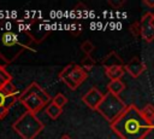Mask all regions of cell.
I'll list each match as a JSON object with an SVG mask.
<instances>
[{
	"mask_svg": "<svg viewBox=\"0 0 154 139\" xmlns=\"http://www.w3.org/2000/svg\"><path fill=\"white\" fill-rule=\"evenodd\" d=\"M94 50H95V45L90 40H85L81 44V51L85 54V57H91Z\"/></svg>",
	"mask_w": 154,
	"mask_h": 139,
	"instance_id": "18",
	"label": "cell"
},
{
	"mask_svg": "<svg viewBox=\"0 0 154 139\" xmlns=\"http://www.w3.org/2000/svg\"><path fill=\"white\" fill-rule=\"evenodd\" d=\"M126 88L125 83L122 80H114V81H109V83L107 85V89L109 93L114 94V95H119L124 89Z\"/></svg>",
	"mask_w": 154,
	"mask_h": 139,
	"instance_id": "14",
	"label": "cell"
},
{
	"mask_svg": "<svg viewBox=\"0 0 154 139\" xmlns=\"http://www.w3.org/2000/svg\"><path fill=\"white\" fill-rule=\"evenodd\" d=\"M59 139H72L70 135H67V134H64V135H61Z\"/></svg>",
	"mask_w": 154,
	"mask_h": 139,
	"instance_id": "26",
	"label": "cell"
},
{
	"mask_svg": "<svg viewBox=\"0 0 154 139\" xmlns=\"http://www.w3.org/2000/svg\"><path fill=\"white\" fill-rule=\"evenodd\" d=\"M12 81V75L5 69V65H0V89L7 83Z\"/></svg>",
	"mask_w": 154,
	"mask_h": 139,
	"instance_id": "17",
	"label": "cell"
},
{
	"mask_svg": "<svg viewBox=\"0 0 154 139\" xmlns=\"http://www.w3.org/2000/svg\"><path fill=\"white\" fill-rule=\"evenodd\" d=\"M126 108H128V105L124 103V100L119 95H114V94L107 92L105 94L101 104L96 109V111L105 120H107L109 123H112L126 110Z\"/></svg>",
	"mask_w": 154,
	"mask_h": 139,
	"instance_id": "4",
	"label": "cell"
},
{
	"mask_svg": "<svg viewBox=\"0 0 154 139\" xmlns=\"http://www.w3.org/2000/svg\"><path fill=\"white\" fill-rule=\"evenodd\" d=\"M67 102H69V99H67V97H66L64 93H57V94L52 98V103L55 104V105H58L59 108L65 106V105L67 104Z\"/></svg>",
	"mask_w": 154,
	"mask_h": 139,
	"instance_id": "19",
	"label": "cell"
},
{
	"mask_svg": "<svg viewBox=\"0 0 154 139\" xmlns=\"http://www.w3.org/2000/svg\"><path fill=\"white\" fill-rule=\"evenodd\" d=\"M88 77V73L81 66V64H67L59 73V79L63 81L70 89L75 91L79 87Z\"/></svg>",
	"mask_w": 154,
	"mask_h": 139,
	"instance_id": "5",
	"label": "cell"
},
{
	"mask_svg": "<svg viewBox=\"0 0 154 139\" xmlns=\"http://www.w3.org/2000/svg\"><path fill=\"white\" fill-rule=\"evenodd\" d=\"M94 65H95V60H94L91 57H85V58H83V60L81 62V66H82L87 73H88L89 70H91Z\"/></svg>",
	"mask_w": 154,
	"mask_h": 139,
	"instance_id": "20",
	"label": "cell"
},
{
	"mask_svg": "<svg viewBox=\"0 0 154 139\" xmlns=\"http://www.w3.org/2000/svg\"><path fill=\"white\" fill-rule=\"evenodd\" d=\"M18 100L25 106L26 111L29 112H32V114H37L41 109L46 108V103L34 92L32 87L29 85L20 94H19V98Z\"/></svg>",
	"mask_w": 154,
	"mask_h": 139,
	"instance_id": "7",
	"label": "cell"
},
{
	"mask_svg": "<svg viewBox=\"0 0 154 139\" xmlns=\"http://www.w3.org/2000/svg\"><path fill=\"white\" fill-rule=\"evenodd\" d=\"M141 114L148 122L154 123V105L153 104H147L144 108H142Z\"/></svg>",
	"mask_w": 154,
	"mask_h": 139,
	"instance_id": "16",
	"label": "cell"
},
{
	"mask_svg": "<svg viewBox=\"0 0 154 139\" xmlns=\"http://www.w3.org/2000/svg\"><path fill=\"white\" fill-rule=\"evenodd\" d=\"M144 5H147L148 7H154V1H149V0H144L143 1Z\"/></svg>",
	"mask_w": 154,
	"mask_h": 139,
	"instance_id": "25",
	"label": "cell"
},
{
	"mask_svg": "<svg viewBox=\"0 0 154 139\" xmlns=\"http://www.w3.org/2000/svg\"><path fill=\"white\" fill-rule=\"evenodd\" d=\"M18 98H19V94L8 95V94L4 93L0 89V120H4L7 116V114L10 111V108L16 102H18Z\"/></svg>",
	"mask_w": 154,
	"mask_h": 139,
	"instance_id": "11",
	"label": "cell"
},
{
	"mask_svg": "<svg viewBox=\"0 0 154 139\" xmlns=\"http://www.w3.org/2000/svg\"><path fill=\"white\" fill-rule=\"evenodd\" d=\"M73 12H75V13H77V16H78V17H83V16L88 12V7H87L83 2H78V4L75 6Z\"/></svg>",
	"mask_w": 154,
	"mask_h": 139,
	"instance_id": "23",
	"label": "cell"
},
{
	"mask_svg": "<svg viewBox=\"0 0 154 139\" xmlns=\"http://www.w3.org/2000/svg\"><path fill=\"white\" fill-rule=\"evenodd\" d=\"M34 41L18 28L12 31H4L0 35V58L10 64L16 60L25 50H29Z\"/></svg>",
	"mask_w": 154,
	"mask_h": 139,
	"instance_id": "2",
	"label": "cell"
},
{
	"mask_svg": "<svg viewBox=\"0 0 154 139\" xmlns=\"http://www.w3.org/2000/svg\"><path fill=\"white\" fill-rule=\"evenodd\" d=\"M4 93H6V94H8V95H16V94H19L18 92H17V88H16V86L12 83V81L11 82H7L4 87H2V89H1Z\"/></svg>",
	"mask_w": 154,
	"mask_h": 139,
	"instance_id": "22",
	"label": "cell"
},
{
	"mask_svg": "<svg viewBox=\"0 0 154 139\" xmlns=\"http://www.w3.org/2000/svg\"><path fill=\"white\" fill-rule=\"evenodd\" d=\"M129 31L131 33V35H132L134 37L141 36V23H140V21L132 23V24L129 27Z\"/></svg>",
	"mask_w": 154,
	"mask_h": 139,
	"instance_id": "21",
	"label": "cell"
},
{
	"mask_svg": "<svg viewBox=\"0 0 154 139\" xmlns=\"http://www.w3.org/2000/svg\"><path fill=\"white\" fill-rule=\"evenodd\" d=\"M45 111H46V114L48 115L49 118L57 120V118L63 114V108H59L58 105H55V104H53V103L51 102L48 105H46Z\"/></svg>",
	"mask_w": 154,
	"mask_h": 139,
	"instance_id": "15",
	"label": "cell"
},
{
	"mask_svg": "<svg viewBox=\"0 0 154 139\" xmlns=\"http://www.w3.org/2000/svg\"><path fill=\"white\" fill-rule=\"evenodd\" d=\"M101 64L105 69L111 68V66H118V65H125L123 59L120 58V56L116 52V51H111L109 53H107L103 59L101 60Z\"/></svg>",
	"mask_w": 154,
	"mask_h": 139,
	"instance_id": "12",
	"label": "cell"
},
{
	"mask_svg": "<svg viewBox=\"0 0 154 139\" xmlns=\"http://www.w3.org/2000/svg\"><path fill=\"white\" fill-rule=\"evenodd\" d=\"M152 16H153L152 12H147L140 19V23H141V37L146 42H152L154 40V29H153V27L150 24Z\"/></svg>",
	"mask_w": 154,
	"mask_h": 139,
	"instance_id": "9",
	"label": "cell"
},
{
	"mask_svg": "<svg viewBox=\"0 0 154 139\" xmlns=\"http://www.w3.org/2000/svg\"><path fill=\"white\" fill-rule=\"evenodd\" d=\"M105 74H106V76H107L111 81L122 80L123 75L125 74V65H118V66L107 68V69H105Z\"/></svg>",
	"mask_w": 154,
	"mask_h": 139,
	"instance_id": "13",
	"label": "cell"
},
{
	"mask_svg": "<svg viewBox=\"0 0 154 139\" xmlns=\"http://www.w3.org/2000/svg\"><path fill=\"white\" fill-rule=\"evenodd\" d=\"M146 70V64L138 57H134L129 63L125 64V71L134 79L140 77Z\"/></svg>",
	"mask_w": 154,
	"mask_h": 139,
	"instance_id": "10",
	"label": "cell"
},
{
	"mask_svg": "<svg viewBox=\"0 0 154 139\" xmlns=\"http://www.w3.org/2000/svg\"><path fill=\"white\" fill-rule=\"evenodd\" d=\"M12 128L22 139H35L43 131L45 124L36 114L25 111L12 123Z\"/></svg>",
	"mask_w": 154,
	"mask_h": 139,
	"instance_id": "3",
	"label": "cell"
},
{
	"mask_svg": "<svg viewBox=\"0 0 154 139\" xmlns=\"http://www.w3.org/2000/svg\"><path fill=\"white\" fill-rule=\"evenodd\" d=\"M18 24V29L24 31L35 44H41L51 33V29L41 23L38 19H20L16 21Z\"/></svg>",
	"mask_w": 154,
	"mask_h": 139,
	"instance_id": "6",
	"label": "cell"
},
{
	"mask_svg": "<svg viewBox=\"0 0 154 139\" xmlns=\"http://www.w3.org/2000/svg\"><path fill=\"white\" fill-rule=\"evenodd\" d=\"M111 129L120 139H144L154 129V123L148 122L135 105H128L126 110L111 123Z\"/></svg>",
	"mask_w": 154,
	"mask_h": 139,
	"instance_id": "1",
	"label": "cell"
},
{
	"mask_svg": "<svg viewBox=\"0 0 154 139\" xmlns=\"http://www.w3.org/2000/svg\"><path fill=\"white\" fill-rule=\"evenodd\" d=\"M150 24H152V27H153V29H154V13H153V16H152V19H150Z\"/></svg>",
	"mask_w": 154,
	"mask_h": 139,
	"instance_id": "27",
	"label": "cell"
},
{
	"mask_svg": "<svg viewBox=\"0 0 154 139\" xmlns=\"http://www.w3.org/2000/svg\"><path fill=\"white\" fill-rule=\"evenodd\" d=\"M105 94L97 89L96 87H91L83 97H82V102L91 110H96L99 108V105L101 104L102 99H103Z\"/></svg>",
	"mask_w": 154,
	"mask_h": 139,
	"instance_id": "8",
	"label": "cell"
},
{
	"mask_svg": "<svg viewBox=\"0 0 154 139\" xmlns=\"http://www.w3.org/2000/svg\"><path fill=\"white\" fill-rule=\"evenodd\" d=\"M125 4V0L122 1H114V0H108V5H111L113 8H119Z\"/></svg>",
	"mask_w": 154,
	"mask_h": 139,
	"instance_id": "24",
	"label": "cell"
}]
</instances>
